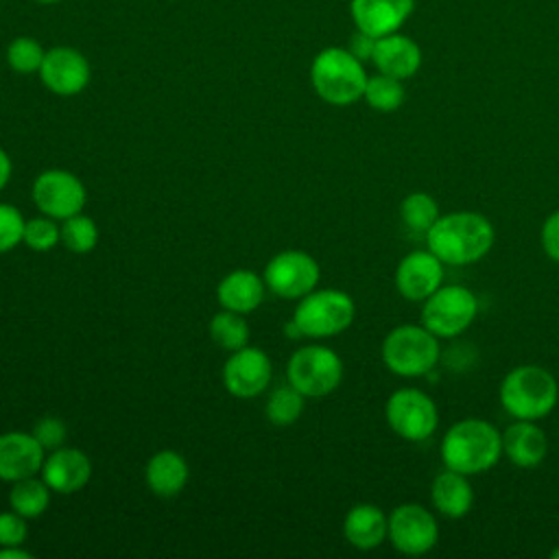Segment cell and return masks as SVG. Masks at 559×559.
<instances>
[{
  "label": "cell",
  "mask_w": 559,
  "mask_h": 559,
  "mask_svg": "<svg viewBox=\"0 0 559 559\" xmlns=\"http://www.w3.org/2000/svg\"><path fill=\"white\" fill-rule=\"evenodd\" d=\"M264 290H266L264 277H260L249 269H236L218 282L216 299L225 310L247 314L262 304Z\"/></svg>",
  "instance_id": "22"
},
{
  "label": "cell",
  "mask_w": 559,
  "mask_h": 559,
  "mask_svg": "<svg viewBox=\"0 0 559 559\" xmlns=\"http://www.w3.org/2000/svg\"><path fill=\"white\" fill-rule=\"evenodd\" d=\"M382 362L402 378H419L435 369L441 347L439 338L417 323L393 328L382 341Z\"/></svg>",
  "instance_id": "5"
},
{
  "label": "cell",
  "mask_w": 559,
  "mask_h": 559,
  "mask_svg": "<svg viewBox=\"0 0 559 559\" xmlns=\"http://www.w3.org/2000/svg\"><path fill=\"white\" fill-rule=\"evenodd\" d=\"M343 535L349 542V546L358 550H373L389 535V515L371 502L354 504L345 513Z\"/></svg>",
  "instance_id": "21"
},
{
  "label": "cell",
  "mask_w": 559,
  "mask_h": 559,
  "mask_svg": "<svg viewBox=\"0 0 559 559\" xmlns=\"http://www.w3.org/2000/svg\"><path fill=\"white\" fill-rule=\"evenodd\" d=\"M271 376V358L264 349L253 345L229 352V358L223 365V384L234 397L240 400H249L266 391Z\"/></svg>",
  "instance_id": "14"
},
{
  "label": "cell",
  "mask_w": 559,
  "mask_h": 559,
  "mask_svg": "<svg viewBox=\"0 0 559 559\" xmlns=\"http://www.w3.org/2000/svg\"><path fill=\"white\" fill-rule=\"evenodd\" d=\"M443 284V262L430 249L406 253L395 269V288L408 301H424Z\"/></svg>",
  "instance_id": "15"
},
{
  "label": "cell",
  "mask_w": 559,
  "mask_h": 559,
  "mask_svg": "<svg viewBox=\"0 0 559 559\" xmlns=\"http://www.w3.org/2000/svg\"><path fill=\"white\" fill-rule=\"evenodd\" d=\"M550 557H552V559H559V546H557V548H552V550H550Z\"/></svg>",
  "instance_id": "42"
},
{
  "label": "cell",
  "mask_w": 559,
  "mask_h": 559,
  "mask_svg": "<svg viewBox=\"0 0 559 559\" xmlns=\"http://www.w3.org/2000/svg\"><path fill=\"white\" fill-rule=\"evenodd\" d=\"M404 85L400 79L395 76H389V74H373V76H367V85H365V92H362V100L380 111V114H391L395 109L402 107L404 103Z\"/></svg>",
  "instance_id": "27"
},
{
  "label": "cell",
  "mask_w": 559,
  "mask_h": 559,
  "mask_svg": "<svg viewBox=\"0 0 559 559\" xmlns=\"http://www.w3.org/2000/svg\"><path fill=\"white\" fill-rule=\"evenodd\" d=\"M286 378L306 397H323L341 384L343 360L325 345H306L288 358Z\"/></svg>",
  "instance_id": "8"
},
{
  "label": "cell",
  "mask_w": 559,
  "mask_h": 559,
  "mask_svg": "<svg viewBox=\"0 0 559 559\" xmlns=\"http://www.w3.org/2000/svg\"><path fill=\"white\" fill-rule=\"evenodd\" d=\"M371 63L376 66L378 72L404 81L419 70L421 48L408 35H402L400 31H395L376 39Z\"/></svg>",
  "instance_id": "19"
},
{
  "label": "cell",
  "mask_w": 559,
  "mask_h": 559,
  "mask_svg": "<svg viewBox=\"0 0 559 559\" xmlns=\"http://www.w3.org/2000/svg\"><path fill=\"white\" fill-rule=\"evenodd\" d=\"M284 332H286V336H288V338H304V334H301L299 325H297L293 319L284 325Z\"/></svg>",
  "instance_id": "40"
},
{
  "label": "cell",
  "mask_w": 559,
  "mask_h": 559,
  "mask_svg": "<svg viewBox=\"0 0 559 559\" xmlns=\"http://www.w3.org/2000/svg\"><path fill=\"white\" fill-rule=\"evenodd\" d=\"M46 450L33 432L9 430L0 435V480L15 483L37 476L44 465Z\"/></svg>",
  "instance_id": "16"
},
{
  "label": "cell",
  "mask_w": 559,
  "mask_h": 559,
  "mask_svg": "<svg viewBox=\"0 0 559 559\" xmlns=\"http://www.w3.org/2000/svg\"><path fill=\"white\" fill-rule=\"evenodd\" d=\"M548 452L546 432L531 419H515L502 430V454L518 467H537Z\"/></svg>",
  "instance_id": "20"
},
{
  "label": "cell",
  "mask_w": 559,
  "mask_h": 559,
  "mask_svg": "<svg viewBox=\"0 0 559 559\" xmlns=\"http://www.w3.org/2000/svg\"><path fill=\"white\" fill-rule=\"evenodd\" d=\"M415 0H349V15L358 31L382 37L402 28L411 17Z\"/></svg>",
  "instance_id": "18"
},
{
  "label": "cell",
  "mask_w": 559,
  "mask_h": 559,
  "mask_svg": "<svg viewBox=\"0 0 559 559\" xmlns=\"http://www.w3.org/2000/svg\"><path fill=\"white\" fill-rule=\"evenodd\" d=\"M356 317L354 299L338 288H321L304 295L293 312V321L308 338H330L345 332Z\"/></svg>",
  "instance_id": "6"
},
{
  "label": "cell",
  "mask_w": 559,
  "mask_h": 559,
  "mask_svg": "<svg viewBox=\"0 0 559 559\" xmlns=\"http://www.w3.org/2000/svg\"><path fill=\"white\" fill-rule=\"evenodd\" d=\"M188 463L175 450H159L155 452L144 469V480L148 489L159 498L177 496L188 483Z\"/></svg>",
  "instance_id": "24"
},
{
  "label": "cell",
  "mask_w": 559,
  "mask_h": 559,
  "mask_svg": "<svg viewBox=\"0 0 559 559\" xmlns=\"http://www.w3.org/2000/svg\"><path fill=\"white\" fill-rule=\"evenodd\" d=\"M264 284L282 299H301L317 288L321 269L319 262L299 249H286L275 253L264 266Z\"/></svg>",
  "instance_id": "11"
},
{
  "label": "cell",
  "mask_w": 559,
  "mask_h": 559,
  "mask_svg": "<svg viewBox=\"0 0 559 559\" xmlns=\"http://www.w3.org/2000/svg\"><path fill=\"white\" fill-rule=\"evenodd\" d=\"M37 76L48 92L68 98L81 94L90 85L92 68L79 48L52 46L46 50Z\"/></svg>",
  "instance_id": "13"
},
{
  "label": "cell",
  "mask_w": 559,
  "mask_h": 559,
  "mask_svg": "<svg viewBox=\"0 0 559 559\" xmlns=\"http://www.w3.org/2000/svg\"><path fill=\"white\" fill-rule=\"evenodd\" d=\"M26 518L11 511L0 513V546H22L26 542Z\"/></svg>",
  "instance_id": "34"
},
{
  "label": "cell",
  "mask_w": 559,
  "mask_h": 559,
  "mask_svg": "<svg viewBox=\"0 0 559 559\" xmlns=\"http://www.w3.org/2000/svg\"><path fill=\"white\" fill-rule=\"evenodd\" d=\"M33 555L22 546H0V559H31Z\"/></svg>",
  "instance_id": "39"
},
{
  "label": "cell",
  "mask_w": 559,
  "mask_h": 559,
  "mask_svg": "<svg viewBox=\"0 0 559 559\" xmlns=\"http://www.w3.org/2000/svg\"><path fill=\"white\" fill-rule=\"evenodd\" d=\"M61 242L72 253H90L98 242V227L94 218L79 212L61 221Z\"/></svg>",
  "instance_id": "31"
},
{
  "label": "cell",
  "mask_w": 559,
  "mask_h": 559,
  "mask_svg": "<svg viewBox=\"0 0 559 559\" xmlns=\"http://www.w3.org/2000/svg\"><path fill=\"white\" fill-rule=\"evenodd\" d=\"M304 404H306V395L299 393L288 382V384H282L271 391L264 413H266V419L275 426H293L301 417Z\"/></svg>",
  "instance_id": "28"
},
{
  "label": "cell",
  "mask_w": 559,
  "mask_h": 559,
  "mask_svg": "<svg viewBox=\"0 0 559 559\" xmlns=\"http://www.w3.org/2000/svg\"><path fill=\"white\" fill-rule=\"evenodd\" d=\"M210 338L221 349L236 352L249 345V323L240 312H231L223 308L210 319Z\"/></svg>",
  "instance_id": "26"
},
{
  "label": "cell",
  "mask_w": 559,
  "mask_h": 559,
  "mask_svg": "<svg viewBox=\"0 0 559 559\" xmlns=\"http://www.w3.org/2000/svg\"><path fill=\"white\" fill-rule=\"evenodd\" d=\"M11 173H13V164H11V157L4 148H0V190L9 183L11 179Z\"/></svg>",
  "instance_id": "38"
},
{
  "label": "cell",
  "mask_w": 559,
  "mask_h": 559,
  "mask_svg": "<svg viewBox=\"0 0 559 559\" xmlns=\"http://www.w3.org/2000/svg\"><path fill=\"white\" fill-rule=\"evenodd\" d=\"M39 476L50 487V491L70 496L81 491L92 478V461L83 450L76 448H57L46 454Z\"/></svg>",
  "instance_id": "17"
},
{
  "label": "cell",
  "mask_w": 559,
  "mask_h": 559,
  "mask_svg": "<svg viewBox=\"0 0 559 559\" xmlns=\"http://www.w3.org/2000/svg\"><path fill=\"white\" fill-rule=\"evenodd\" d=\"M37 4H57V2H63V0H33Z\"/></svg>",
  "instance_id": "41"
},
{
  "label": "cell",
  "mask_w": 559,
  "mask_h": 559,
  "mask_svg": "<svg viewBox=\"0 0 559 559\" xmlns=\"http://www.w3.org/2000/svg\"><path fill=\"white\" fill-rule=\"evenodd\" d=\"M421 304V325L437 338L459 336L474 323L478 314L476 295L461 284H441Z\"/></svg>",
  "instance_id": "7"
},
{
  "label": "cell",
  "mask_w": 559,
  "mask_h": 559,
  "mask_svg": "<svg viewBox=\"0 0 559 559\" xmlns=\"http://www.w3.org/2000/svg\"><path fill=\"white\" fill-rule=\"evenodd\" d=\"M389 428L404 441H426L439 424V411L432 397L419 389L404 386L389 395L384 404Z\"/></svg>",
  "instance_id": "9"
},
{
  "label": "cell",
  "mask_w": 559,
  "mask_h": 559,
  "mask_svg": "<svg viewBox=\"0 0 559 559\" xmlns=\"http://www.w3.org/2000/svg\"><path fill=\"white\" fill-rule=\"evenodd\" d=\"M22 242L33 251H50L61 242V227L55 218L41 214L37 218H28L24 223Z\"/></svg>",
  "instance_id": "32"
},
{
  "label": "cell",
  "mask_w": 559,
  "mask_h": 559,
  "mask_svg": "<svg viewBox=\"0 0 559 559\" xmlns=\"http://www.w3.org/2000/svg\"><path fill=\"white\" fill-rule=\"evenodd\" d=\"M542 249L544 253L552 260L559 262V210H555L552 214L546 216L544 225H542Z\"/></svg>",
  "instance_id": "36"
},
{
  "label": "cell",
  "mask_w": 559,
  "mask_h": 559,
  "mask_svg": "<svg viewBox=\"0 0 559 559\" xmlns=\"http://www.w3.org/2000/svg\"><path fill=\"white\" fill-rule=\"evenodd\" d=\"M493 225L478 212L443 214L426 231L428 249L443 264L452 266H467L483 260L493 247Z\"/></svg>",
  "instance_id": "1"
},
{
  "label": "cell",
  "mask_w": 559,
  "mask_h": 559,
  "mask_svg": "<svg viewBox=\"0 0 559 559\" xmlns=\"http://www.w3.org/2000/svg\"><path fill=\"white\" fill-rule=\"evenodd\" d=\"M31 194L35 207L55 221H66L79 214L87 201L83 181L63 168H48L39 173L33 181Z\"/></svg>",
  "instance_id": "10"
},
{
  "label": "cell",
  "mask_w": 559,
  "mask_h": 559,
  "mask_svg": "<svg viewBox=\"0 0 559 559\" xmlns=\"http://www.w3.org/2000/svg\"><path fill=\"white\" fill-rule=\"evenodd\" d=\"M50 487L44 483V478L39 476H28V478H22V480H15L11 483V489H9V507L24 515L26 520H33V518H39L48 504H50Z\"/></svg>",
  "instance_id": "25"
},
{
  "label": "cell",
  "mask_w": 559,
  "mask_h": 559,
  "mask_svg": "<svg viewBox=\"0 0 559 559\" xmlns=\"http://www.w3.org/2000/svg\"><path fill=\"white\" fill-rule=\"evenodd\" d=\"M391 546L408 557L430 552L439 542V524L432 511L417 502H404L389 513Z\"/></svg>",
  "instance_id": "12"
},
{
  "label": "cell",
  "mask_w": 559,
  "mask_h": 559,
  "mask_svg": "<svg viewBox=\"0 0 559 559\" xmlns=\"http://www.w3.org/2000/svg\"><path fill=\"white\" fill-rule=\"evenodd\" d=\"M35 439L41 443L44 450H57L63 445L68 428L59 417H41L33 428Z\"/></svg>",
  "instance_id": "35"
},
{
  "label": "cell",
  "mask_w": 559,
  "mask_h": 559,
  "mask_svg": "<svg viewBox=\"0 0 559 559\" xmlns=\"http://www.w3.org/2000/svg\"><path fill=\"white\" fill-rule=\"evenodd\" d=\"M376 39L378 37H371V35H367V33H362V31H354V35L349 37V46H347V50L354 55V57H358L360 61H371V55H373V48H376Z\"/></svg>",
  "instance_id": "37"
},
{
  "label": "cell",
  "mask_w": 559,
  "mask_h": 559,
  "mask_svg": "<svg viewBox=\"0 0 559 559\" xmlns=\"http://www.w3.org/2000/svg\"><path fill=\"white\" fill-rule=\"evenodd\" d=\"M400 216H402V221H404V225L408 229L426 234L441 214H439L437 199L432 194H428V192L417 190V192H411V194H406L402 199Z\"/></svg>",
  "instance_id": "30"
},
{
  "label": "cell",
  "mask_w": 559,
  "mask_h": 559,
  "mask_svg": "<svg viewBox=\"0 0 559 559\" xmlns=\"http://www.w3.org/2000/svg\"><path fill=\"white\" fill-rule=\"evenodd\" d=\"M0 2H2V0H0Z\"/></svg>",
  "instance_id": "43"
},
{
  "label": "cell",
  "mask_w": 559,
  "mask_h": 559,
  "mask_svg": "<svg viewBox=\"0 0 559 559\" xmlns=\"http://www.w3.org/2000/svg\"><path fill=\"white\" fill-rule=\"evenodd\" d=\"M310 83L314 94L328 105L347 107L362 98L367 72L362 61L347 48L328 46L310 63Z\"/></svg>",
  "instance_id": "3"
},
{
  "label": "cell",
  "mask_w": 559,
  "mask_h": 559,
  "mask_svg": "<svg viewBox=\"0 0 559 559\" xmlns=\"http://www.w3.org/2000/svg\"><path fill=\"white\" fill-rule=\"evenodd\" d=\"M467 478L469 476L448 467L432 478L430 502L441 515L450 520H459L469 513L474 504V489Z\"/></svg>",
  "instance_id": "23"
},
{
  "label": "cell",
  "mask_w": 559,
  "mask_h": 559,
  "mask_svg": "<svg viewBox=\"0 0 559 559\" xmlns=\"http://www.w3.org/2000/svg\"><path fill=\"white\" fill-rule=\"evenodd\" d=\"M441 461L465 476L489 472L502 456V432L480 417L459 419L441 439Z\"/></svg>",
  "instance_id": "2"
},
{
  "label": "cell",
  "mask_w": 559,
  "mask_h": 559,
  "mask_svg": "<svg viewBox=\"0 0 559 559\" xmlns=\"http://www.w3.org/2000/svg\"><path fill=\"white\" fill-rule=\"evenodd\" d=\"M24 216L15 205L0 203V253L15 249L24 236Z\"/></svg>",
  "instance_id": "33"
},
{
  "label": "cell",
  "mask_w": 559,
  "mask_h": 559,
  "mask_svg": "<svg viewBox=\"0 0 559 559\" xmlns=\"http://www.w3.org/2000/svg\"><path fill=\"white\" fill-rule=\"evenodd\" d=\"M46 48L31 35H17L7 44L4 61L17 74H37L44 61Z\"/></svg>",
  "instance_id": "29"
},
{
  "label": "cell",
  "mask_w": 559,
  "mask_h": 559,
  "mask_svg": "<svg viewBox=\"0 0 559 559\" xmlns=\"http://www.w3.org/2000/svg\"><path fill=\"white\" fill-rule=\"evenodd\" d=\"M498 397L511 417L537 421L557 406L559 384L548 369L539 365H520L502 378Z\"/></svg>",
  "instance_id": "4"
}]
</instances>
